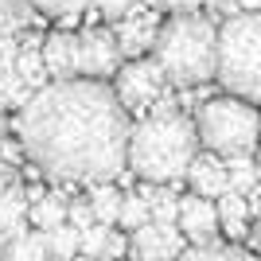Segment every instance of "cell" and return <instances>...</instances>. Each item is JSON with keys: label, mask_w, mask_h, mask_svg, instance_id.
Here are the masks:
<instances>
[{"label": "cell", "mask_w": 261, "mask_h": 261, "mask_svg": "<svg viewBox=\"0 0 261 261\" xmlns=\"http://www.w3.org/2000/svg\"><path fill=\"white\" fill-rule=\"evenodd\" d=\"M4 187H12V164L0 156V191H4Z\"/></svg>", "instance_id": "cell-33"}, {"label": "cell", "mask_w": 261, "mask_h": 261, "mask_svg": "<svg viewBox=\"0 0 261 261\" xmlns=\"http://www.w3.org/2000/svg\"><path fill=\"white\" fill-rule=\"evenodd\" d=\"M222 164H226V184H230V191L250 195L253 187L261 184V168H257L253 156H226Z\"/></svg>", "instance_id": "cell-19"}, {"label": "cell", "mask_w": 261, "mask_h": 261, "mask_svg": "<svg viewBox=\"0 0 261 261\" xmlns=\"http://www.w3.org/2000/svg\"><path fill=\"white\" fill-rule=\"evenodd\" d=\"M199 144L215 156H250L261 137V117L250 101L242 98H211L199 106L195 117Z\"/></svg>", "instance_id": "cell-5"}, {"label": "cell", "mask_w": 261, "mask_h": 261, "mask_svg": "<svg viewBox=\"0 0 261 261\" xmlns=\"http://www.w3.org/2000/svg\"><path fill=\"white\" fill-rule=\"evenodd\" d=\"M16 78H20L32 94L47 86V66H43V55H39V39H23L20 59H16Z\"/></svg>", "instance_id": "cell-16"}, {"label": "cell", "mask_w": 261, "mask_h": 261, "mask_svg": "<svg viewBox=\"0 0 261 261\" xmlns=\"http://www.w3.org/2000/svg\"><path fill=\"white\" fill-rule=\"evenodd\" d=\"M113 78H117L113 82V98L121 101L125 113H144V109H152L168 94V78H164V70L152 59H133Z\"/></svg>", "instance_id": "cell-6"}, {"label": "cell", "mask_w": 261, "mask_h": 261, "mask_svg": "<svg viewBox=\"0 0 261 261\" xmlns=\"http://www.w3.org/2000/svg\"><path fill=\"white\" fill-rule=\"evenodd\" d=\"M39 55H43L47 78H55V82H74L78 78V35L51 32L39 43Z\"/></svg>", "instance_id": "cell-11"}, {"label": "cell", "mask_w": 261, "mask_h": 261, "mask_svg": "<svg viewBox=\"0 0 261 261\" xmlns=\"http://www.w3.org/2000/svg\"><path fill=\"white\" fill-rule=\"evenodd\" d=\"M90 211H94V222L109 226L117 222V211H121V191L113 184H90V195H86Z\"/></svg>", "instance_id": "cell-21"}, {"label": "cell", "mask_w": 261, "mask_h": 261, "mask_svg": "<svg viewBox=\"0 0 261 261\" xmlns=\"http://www.w3.org/2000/svg\"><path fill=\"white\" fill-rule=\"evenodd\" d=\"M28 20H32V4L28 0H0V35H12Z\"/></svg>", "instance_id": "cell-25"}, {"label": "cell", "mask_w": 261, "mask_h": 261, "mask_svg": "<svg viewBox=\"0 0 261 261\" xmlns=\"http://www.w3.org/2000/svg\"><path fill=\"white\" fill-rule=\"evenodd\" d=\"M121 70V51L113 32L106 28H86L78 35V74H86L90 82H106Z\"/></svg>", "instance_id": "cell-7"}, {"label": "cell", "mask_w": 261, "mask_h": 261, "mask_svg": "<svg viewBox=\"0 0 261 261\" xmlns=\"http://www.w3.org/2000/svg\"><path fill=\"white\" fill-rule=\"evenodd\" d=\"M184 246H187L184 234L175 226H160V222H144L129 238V250L137 261H179Z\"/></svg>", "instance_id": "cell-9"}, {"label": "cell", "mask_w": 261, "mask_h": 261, "mask_svg": "<svg viewBox=\"0 0 261 261\" xmlns=\"http://www.w3.org/2000/svg\"><path fill=\"white\" fill-rule=\"evenodd\" d=\"M215 78L230 90V98L261 101V12L234 16L218 28Z\"/></svg>", "instance_id": "cell-4"}, {"label": "cell", "mask_w": 261, "mask_h": 261, "mask_svg": "<svg viewBox=\"0 0 261 261\" xmlns=\"http://www.w3.org/2000/svg\"><path fill=\"white\" fill-rule=\"evenodd\" d=\"M246 238H250V246H253V250L261 253V215H257V222L250 226V234H246Z\"/></svg>", "instance_id": "cell-34"}, {"label": "cell", "mask_w": 261, "mask_h": 261, "mask_svg": "<svg viewBox=\"0 0 261 261\" xmlns=\"http://www.w3.org/2000/svg\"><path fill=\"white\" fill-rule=\"evenodd\" d=\"M179 261H246V257L230 246H195V250L179 253Z\"/></svg>", "instance_id": "cell-27"}, {"label": "cell", "mask_w": 261, "mask_h": 261, "mask_svg": "<svg viewBox=\"0 0 261 261\" xmlns=\"http://www.w3.org/2000/svg\"><path fill=\"white\" fill-rule=\"evenodd\" d=\"M253 160H257V168H261V137H257V156H253Z\"/></svg>", "instance_id": "cell-36"}, {"label": "cell", "mask_w": 261, "mask_h": 261, "mask_svg": "<svg viewBox=\"0 0 261 261\" xmlns=\"http://www.w3.org/2000/svg\"><path fill=\"white\" fill-rule=\"evenodd\" d=\"M175 230L184 234V242H195V246H215L218 234V211L211 199L187 195L179 199V218H175Z\"/></svg>", "instance_id": "cell-10"}, {"label": "cell", "mask_w": 261, "mask_h": 261, "mask_svg": "<svg viewBox=\"0 0 261 261\" xmlns=\"http://www.w3.org/2000/svg\"><path fill=\"white\" fill-rule=\"evenodd\" d=\"M152 51H156L152 63L164 70L168 82L203 86L218 70V28L199 12L172 16L168 23H160Z\"/></svg>", "instance_id": "cell-3"}, {"label": "cell", "mask_w": 261, "mask_h": 261, "mask_svg": "<svg viewBox=\"0 0 261 261\" xmlns=\"http://www.w3.org/2000/svg\"><path fill=\"white\" fill-rule=\"evenodd\" d=\"M234 4H238L242 16H250V12H261V0H234Z\"/></svg>", "instance_id": "cell-35"}, {"label": "cell", "mask_w": 261, "mask_h": 261, "mask_svg": "<svg viewBox=\"0 0 261 261\" xmlns=\"http://www.w3.org/2000/svg\"><path fill=\"white\" fill-rule=\"evenodd\" d=\"M129 113L106 82H51L16 113L23 156L51 179L109 184L125 172Z\"/></svg>", "instance_id": "cell-1"}, {"label": "cell", "mask_w": 261, "mask_h": 261, "mask_svg": "<svg viewBox=\"0 0 261 261\" xmlns=\"http://www.w3.org/2000/svg\"><path fill=\"white\" fill-rule=\"evenodd\" d=\"M0 257L4 261H51L47 257V242L39 230H23L20 238H8Z\"/></svg>", "instance_id": "cell-20"}, {"label": "cell", "mask_w": 261, "mask_h": 261, "mask_svg": "<svg viewBox=\"0 0 261 261\" xmlns=\"http://www.w3.org/2000/svg\"><path fill=\"white\" fill-rule=\"evenodd\" d=\"M218 211V222L226 226L230 238H246L250 234V226H246V218H250V207H246V195H238V191H222L215 203Z\"/></svg>", "instance_id": "cell-15"}, {"label": "cell", "mask_w": 261, "mask_h": 261, "mask_svg": "<svg viewBox=\"0 0 261 261\" xmlns=\"http://www.w3.org/2000/svg\"><path fill=\"white\" fill-rule=\"evenodd\" d=\"M156 32H160V16H156V8H137L129 12L125 20H117V28H113V39H117V51L125 55V59H144V51H152L156 43Z\"/></svg>", "instance_id": "cell-8"}, {"label": "cell", "mask_w": 261, "mask_h": 261, "mask_svg": "<svg viewBox=\"0 0 261 261\" xmlns=\"http://www.w3.org/2000/svg\"><path fill=\"white\" fill-rule=\"evenodd\" d=\"M94 8H98V16H106V20H125L129 12L141 8V0H90Z\"/></svg>", "instance_id": "cell-28"}, {"label": "cell", "mask_w": 261, "mask_h": 261, "mask_svg": "<svg viewBox=\"0 0 261 261\" xmlns=\"http://www.w3.org/2000/svg\"><path fill=\"white\" fill-rule=\"evenodd\" d=\"M28 215H32V226L39 230V234H47V230L66 222V199L59 195V191H43V195L28 207Z\"/></svg>", "instance_id": "cell-17"}, {"label": "cell", "mask_w": 261, "mask_h": 261, "mask_svg": "<svg viewBox=\"0 0 261 261\" xmlns=\"http://www.w3.org/2000/svg\"><path fill=\"white\" fill-rule=\"evenodd\" d=\"M0 144H4V121H0Z\"/></svg>", "instance_id": "cell-37"}, {"label": "cell", "mask_w": 261, "mask_h": 261, "mask_svg": "<svg viewBox=\"0 0 261 261\" xmlns=\"http://www.w3.org/2000/svg\"><path fill=\"white\" fill-rule=\"evenodd\" d=\"M78 253L90 257V261H121V257H125V234L101 226V222H94L90 230L78 234Z\"/></svg>", "instance_id": "cell-13"}, {"label": "cell", "mask_w": 261, "mask_h": 261, "mask_svg": "<svg viewBox=\"0 0 261 261\" xmlns=\"http://www.w3.org/2000/svg\"><path fill=\"white\" fill-rule=\"evenodd\" d=\"M43 242H47V257L51 261H74L78 257V230L66 226V222L55 226V230H47Z\"/></svg>", "instance_id": "cell-22"}, {"label": "cell", "mask_w": 261, "mask_h": 261, "mask_svg": "<svg viewBox=\"0 0 261 261\" xmlns=\"http://www.w3.org/2000/svg\"><path fill=\"white\" fill-rule=\"evenodd\" d=\"M66 226H74L78 234L94 226V211H90L86 199H74V203H66Z\"/></svg>", "instance_id": "cell-29"}, {"label": "cell", "mask_w": 261, "mask_h": 261, "mask_svg": "<svg viewBox=\"0 0 261 261\" xmlns=\"http://www.w3.org/2000/svg\"><path fill=\"white\" fill-rule=\"evenodd\" d=\"M0 94H4V106H12L16 113H20V109L28 106V98H32V90H28L20 78H16V70L0 74Z\"/></svg>", "instance_id": "cell-26"}, {"label": "cell", "mask_w": 261, "mask_h": 261, "mask_svg": "<svg viewBox=\"0 0 261 261\" xmlns=\"http://www.w3.org/2000/svg\"><path fill=\"white\" fill-rule=\"evenodd\" d=\"M141 199L148 203V222L175 226V218H179V195H172L168 187H144Z\"/></svg>", "instance_id": "cell-18"}, {"label": "cell", "mask_w": 261, "mask_h": 261, "mask_svg": "<svg viewBox=\"0 0 261 261\" xmlns=\"http://www.w3.org/2000/svg\"><path fill=\"white\" fill-rule=\"evenodd\" d=\"M0 113H4V94H0Z\"/></svg>", "instance_id": "cell-38"}, {"label": "cell", "mask_w": 261, "mask_h": 261, "mask_svg": "<svg viewBox=\"0 0 261 261\" xmlns=\"http://www.w3.org/2000/svg\"><path fill=\"white\" fill-rule=\"evenodd\" d=\"M23 230H28V191L4 187L0 191V234L8 242V238H20Z\"/></svg>", "instance_id": "cell-14"}, {"label": "cell", "mask_w": 261, "mask_h": 261, "mask_svg": "<svg viewBox=\"0 0 261 261\" xmlns=\"http://www.w3.org/2000/svg\"><path fill=\"white\" fill-rule=\"evenodd\" d=\"M203 0H144V8H172L179 12V16H187V12H195Z\"/></svg>", "instance_id": "cell-31"}, {"label": "cell", "mask_w": 261, "mask_h": 261, "mask_svg": "<svg viewBox=\"0 0 261 261\" xmlns=\"http://www.w3.org/2000/svg\"><path fill=\"white\" fill-rule=\"evenodd\" d=\"M39 16H51V20H63V23H70V20H78L82 12H86V4L90 0H28Z\"/></svg>", "instance_id": "cell-23"}, {"label": "cell", "mask_w": 261, "mask_h": 261, "mask_svg": "<svg viewBox=\"0 0 261 261\" xmlns=\"http://www.w3.org/2000/svg\"><path fill=\"white\" fill-rule=\"evenodd\" d=\"M16 59H20V39H12V35H0V74L16 70Z\"/></svg>", "instance_id": "cell-30"}, {"label": "cell", "mask_w": 261, "mask_h": 261, "mask_svg": "<svg viewBox=\"0 0 261 261\" xmlns=\"http://www.w3.org/2000/svg\"><path fill=\"white\" fill-rule=\"evenodd\" d=\"M187 179H191V187H195L199 199H211L215 203L222 191H230L226 184V164H222V156L215 152H203L191 160V168H187Z\"/></svg>", "instance_id": "cell-12"}, {"label": "cell", "mask_w": 261, "mask_h": 261, "mask_svg": "<svg viewBox=\"0 0 261 261\" xmlns=\"http://www.w3.org/2000/svg\"><path fill=\"white\" fill-rule=\"evenodd\" d=\"M117 222H121L125 230H141L144 222H148V203L141 199V191H133V195H121Z\"/></svg>", "instance_id": "cell-24"}, {"label": "cell", "mask_w": 261, "mask_h": 261, "mask_svg": "<svg viewBox=\"0 0 261 261\" xmlns=\"http://www.w3.org/2000/svg\"><path fill=\"white\" fill-rule=\"evenodd\" d=\"M246 207H250V215H261V184L246 195Z\"/></svg>", "instance_id": "cell-32"}, {"label": "cell", "mask_w": 261, "mask_h": 261, "mask_svg": "<svg viewBox=\"0 0 261 261\" xmlns=\"http://www.w3.org/2000/svg\"><path fill=\"white\" fill-rule=\"evenodd\" d=\"M195 156H199L195 121L184 117L179 109H175V113H148L141 125L129 129L125 164H129L141 179H148V184L184 179Z\"/></svg>", "instance_id": "cell-2"}]
</instances>
